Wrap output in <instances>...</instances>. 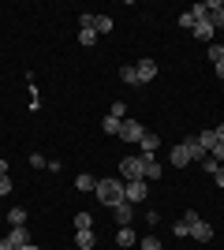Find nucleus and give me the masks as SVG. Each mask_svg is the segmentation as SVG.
I'll return each mask as SVG.
<instances>
[{"instance_id": "obj_1", "label": "nucleus", "mask_w": 224, "mask_h": 250, "mask_svg": "<svg viewBox=\"0 0 224 250\" xmlns=\"http://www.w3.org/2000/svg\"><path fill=\"white\" fill-rule=\"evenodd\" d=\"M97 202L108 209H116L120 202H123V179H97V187H94Z\"/></svg>"}, {"instance_id": "obj_2", "label": "nucleus", "mask_w": 224, "mask_h": 250, "mask_svg": "<svg viewBox=\"0 0 224 250\" xmlns=\"http://www.w3.org/2000/svg\"><path fill=\"white\" fill-rule=\"evenodd\" d=\"M120 179H123V183L142 179V161L139 157H120Z\"/></svg>"}, {"instance_id": "obj_3", "label": "nucleus", "mask_w": 224, "mask_h": 250, "mask_svg": "<svg viewBox=\"0 0 224 250\" xmlns=\"http://www.w3.org/2000/svg\"><path fill=\"white\" fill-rule=\"evenodd\" d=\"M146 179H131V183H123V202H131V206H139L142 198H146Z\"/></svg>"}, {"instance_id": "obj_4", "label": "nucleus", "mask_w": 224, "mask_h": 250, "mask_svg": "<svg viewBox=\"0 0 224 250\" xmlns=\"http://www.w3.org/2000/svg\"><path fill=\"white\" fill-rule=\"evenodd\" d=\"M139 161H142V179H161V172H164V168H161V161H157L153 153H142Z\"/></svg>"}, {"instance_id": "obj_5", "label": "nucleus", "mask_w": 224, "mask_h": 250, "mask_svg": "<svg viewBox=\"0 0 224 250\" xmlns=\"http://www.w3.org/2000/svg\"><path fill=\"white\" fill-rule=\"evenodd\" d=\"M142 131H146V127H142L139 120H123V124H120V138H123V142H139Z\"/></svg>"}, {"instance_id": "obj_6", "label": "nucleus", "mask_w": 224, "mask_h": 250, "mask_svg": "<svg viewBox=\"0 0 224 250\" xmlns=\"http://www.w3.org/2000/svg\"><path fill=\"white\" fill-rule=\"evenodd\" d=\"M135 71H139V83H153L157 79V60H139Z\"/></svg>"}, {"instance_id": "obj_7", "label": "nucleus", "mask_w": 224, "mask_h": 250, "mask_svg": "<svg viewBox=\"0 0 224 250\" xmlns=\"http://www.w3.org/2000/svg\"><path fill=\"white\" fill-rule=\"evenodd\" d=\"M191 34L198 38V42H213V38H217V30H213V22H209V19H198Z\"/></svg>"}, {"instance_id": "obj_8", "label": "nucleus", "mask_w": 224, "mask_h": 250, "mask_svg": "<svg viewBox=\"0 0 224 250\" xmlns=\"http://www.w3.org/2000/svg\"><path fill=\"white\" fill-rule=\"evenodd\" d=\"M112 213H116V224H120V228H127L131 220H135V206H131V202H120Z\"/></svg>"}, {"instance_id": "obj_9", "label": "nucleus", "mask_w": 224, "mask_h": 250, "mask_svg": "<svg viewBox=\"0 0 224 250\" xmlns=\"http://www.w3.org/2000/svg\"><path fill=\"white\" fill-rule=\"evenodd\" d=\"M8 243H11L15 250L26 247V243H30V231H26V224H19V228H11V231H8Z\"/></svg>"}, {"instance_id": "obj_10", "label": "nucleus", "mask_w": 224, "mask_h": 250, "mask_svg": "<svg viewBox=\"0 0 224 250\" xmlns=\"http://www.w3.org/2000/svg\"><path fill=\"white\" fill-rule=\"evenodd\" d=\"M75 247H79V250H94V247H97V235H94V228L75 231Z\"/></svg>"}, {"instance_id": "obj_11", "label": "nucleus", "mask_w": 224, "mask_h": 250, "mask_svg": "<svg viewBox=\"0 0 224 250\" xmlns=\"http://www.w3.org/2000/svg\"><path fill=\"white\" fill-rule=\"evenodd\" d=\"M191 239H198V243H209V239H213V228H209L205 220H194V224H191Z\"/></svg>"}, {"instance_id": "obj_12", "label": "nucleus", "mask_w": 224, "mask_h": 250, "mask_svg": "<svg viewBox=\"0 0 224 250\" xmlns=\"http://www.w3.org/2000/svg\"><path fill=\"white\" fill-rule=\"evenodd\" d=\"M187 165H191L187 146H183V142H180V146H172V168H187Z\"/></svg>"}, {"instance_id": "obj_13", "label": "nucleus", "mask_w": 224, "mask_h": 250, "mask_svg": "<svg viewBox=\"0 0 224 250\" xmlns=\"http://www.w3.org/2000/svg\"><path fill=\"white\" fill-rule=\"evenodd\" d=\"M139 146H142V153H157V146H161V138L153 135V131H142V138H139Z\"/></svg>"}, {"instance_id": "obj_14", "label": "nucleus", "mask_w": 224, "mask_h": 250, "mask_svg": "<svg viewBox=\"0 0 224 250\" xmlns=\"http://www.w3.org/2000/svg\"><path fill=\"white\" fill-rule=\"evenodd\" d=\"M94 30H97V38H101V34H112V15H97L94 11Z\"/></svg>"}, {"instance_id": "obj_15", "label": "nucleus", "mask_w": 224, "mask_h": 250, "mask_svg": "<svg viewBox=\"0 0 224 250\" xmlns=\"http://www.w3.org/2000/svg\"><path fill=\"white\" fill-rule=\"evenodd\" d=\"M135 243H139V239H135V228H131V224L116 231V247H135Z\"/></svg>"}, {"instance_id": "obj_16", "label": "nucleus", "mask_w": 224, "mask_h": 250, "mask_svg": "<svg viewBox=\"0 0 224 250\" xmlns=\"http://www.w3.org/2000/svg\"><path fill=\"white\" fill-rule=\"evenodd\" d=\"M97 187V179L90 176V172H79V176H75V190H94Z\"/></svg>"}, {"instance_id": "obj_17", "label": "nucleus", "mask_w": 224, "mask_h": 250, "mask_svg": "<svg viewBox=\"0 0 224 250\" xmlns=\"http://www.w3.org/2000/svg\"><path fill=\"white\" fill-rule=\"evenodd\" d=\"M120 124H123V120H116V116L108 112V116H105V124H101V131H105V135H120Z\"/></svg>"}, {"instance_id": "obj_18", "label": "nucleus", "mask_w": 224, "mask_h": 250, "mask_svg": "<svg viewBox=\"0 0 224 250\" xmlns=\"http://www.w3.org/2000/svg\"><path fill=\"white\" fill-rule=\"evenodd\" d=\"M8 224H11V228L26 224V209H8Z\"/></svg>"}, {"instance_id": "obj_19", "label": "nucleus", "mask_w": 224, "mask_h": 250, "mask_svg": "<svg viewBox=\"0 0 224 250\" xmlns=\"http://www.w3.org/2000/svg\"><path fill=\"white\" fill-rule=\"evenodd\" d=\"M198 146H202L205 153H209V149L217 146V135H213V131H202V135H198Z\"/></svg>"}, {"instance_id": "obj_20", "label": "nucleus", "mask_w": 224, "mask_h": 250, "mask_svg": "<svg viewBox=\"0 0 224 250\" xmlns=\"http://www.w3.org/2000/svg\"><path fill=\"white\" fill-rule=\"evenodd\" d=\"M82 228H94V217H90V213H79V217H75V231H82Z\"/></svg>"}, {"instance_id": "obj_21", "label": "nucleus", "mask_w": 224, "mask_h": 250, "mask_svg": "<svg viewBox=\"0 0 224 250\" xmlns=\"http://www.w3.org/2000/svg\"><path fill=\"white\" fill-rule=\"evenodd\" d=\"M120 79L127 86H139V71H135V67H120Z\"/></svg>"}, {"instance_id": "obj_22", "label": "nucleus", "mask_w": 224, "mask_h": 250, "mask_svg": "<svg viewBox=\"0 0 224 250\" xmlns=\"http://www.w3.org/2000/svg\"><path fill=\"white\" fill-rule=\"evenodd\" d=\"M209 60H213V63H221V60H224V42L209 45Z\"/></svg>"}, {"instance_id": "obj_23", "label": "nucleus", "mask_w": 224, "mask_h": 250, "mask_svg": "<svg viewBox=\"0 0 224 250\" xmlns=\"http://www.w3.org/2000/svg\"><path fill=\"white\" fill-rule=\"evenodd\" d=\"M209 22H213V30H224V0H221V11L209 15Z\"/></svg>"}, {"instance_id": "obj_24", "label": "nucleus", "mask_w": 224, "mask_h": 250, "mask_svg": "<svg viewBox=\"0 0 224 250\" xmlns=\"http://www.w3.org/2000/svg\"><path fill=\"white\" fill-rule=\"evenodd\" d=\"M139 250H161V239L157 235H146V239L139 243Z\"/></svg>"}, {"instance_id": "obj_25", "label": "nucleus", "mask_w": 224, "mask_h": 250, "mask_svg": "<svg viewBox=\"0 0 224 250\" xmlns=\"http://www.w3.org/2000/svg\"><path fill=\"white\" fill-rule=\"evenodd\" d=\"M79 42L82 45H97V30H79Z\"/></svg>"}, {"instance_id": "obj_26", "label": "nucleus", "mask_w": 224, "mask_h": 250, "mask_svg": "<svg viewBox=\"0 0 224 250\" xmlns=\"http://www.w3.org/2000/svg\"><path fill=\"white\" fill-rule=\"evenodd\" d=\"M172 235H180V239H183V235H191V224H183V220H176V224H172Z\"/></svg>"}, {"instance_id": "obj_27", "label": "nucleus", "mask_w": 224, "mask_h": 250, "mask_svg": "<svg viewBox=\"0 0 224 250\" xmlns=\"http://www.w3.org/2000/svg\"><path fill=\"white\" fill-rule=\"evenodd\" d=\"M112 116H116V120H127V104H123V101H112Z\"/></svg>"}, {"instance_id": "obj_28", "label": "nucleus", "mask_w": 224, "mask_h": 250, "mask_svg": "<svg viewBox=\"0 0 224 250\" xmlns=\"http://www.w3.org/2000/svg\"><path fill=\"white\" fill-rule=\"evenodd\" d=\"M180 26H183V30H194V15H191V11H183V15H180Z\"/></svg>"}, {"instance_id": "obj_29", "label": "nucleus", "mask_w": 224, "mask_h": 250, "mask_svg": "<svg viewBox=\"0 0 224 250\" xmlns=\"http://www.w3.org/2000/svg\"><path fill=\"white\" fill-rule=\"evenodd\" d=\"M209 157H213L217 165H221V161H224V142H217V146H213V149H209Z\"/></svg>"}, {"instance_id": "obj_30", "label": "nucleus", "mask_w": 224, "mask_h": 250, "mask_svg": "<svg viewBox=\"0 0 224 250\" xmlns=\"http://www.w3.org/2000/svg\"><path fill=\"white\" fill-rule=\"evenodd\" d=\"M217 168H221V165H217V161H213V157H205V161H202V172H209V176H213V172H217Z\"/></svg>"}, {"instance_id": "obj_31", "label": "nucleus", "mask_w": 224, "mask_h": 250, "mask_svg": "<svg viewBox=\"0 0 224 250\" xmlns=\"http://www.w3.org/2000/svg\"><path fill=\"white\" fill-rule=\"evenodd\" d=\"M30 165H34V168H49V161H45L41 153H30Z\"/></svg>"}, {"instance_id": "obj_32", "label": "nucleus", "mask_w": 224, "mask_h": 250, "mask_svg": "<svg viewBox=\"0 0 224 250\" xmlns=\"http://www.w3.org/2000/svg\"><path fill=\"white\" fill-rule=\"evenodd\" d=\"M0 194H11V179L8 176H0Z\"/></svg>"}, {"instance_id": "obj_33", "label": "nucleus", "mask_w": 224, "mask_h": 250, "mask_svg": "<svg viewBox=\"0 0 224 250\" xmlns=\"http://www.w3.org/2000/svg\"><path fill=\"white\" fill-rule=\"evenodd\" d=\"M213 183H217V187H224V165H221V168L213 172Z\"/></svg>"}, {"instance_id": "obj_34", "label": "nucleus", "mask_w": 224, "mask_h": 250, "mask_svg": "<svg viewBox=\"0 0 224 250\" xmlns=\"http://www.w3.org/2000/svg\"><path fill=\"white\" fill-rule=\"evenodd\" d=\"M213 71H217V79H224V60H221V63H213Z\"/></svg>"}, {"instance_id": "obj_35", "label": "nucleus", "mask_w": 224, "mask_h": 250, "mask_svg": "<svg viewBox=\"0 0 224 250\" xmlns=\"http://www.w3.org/2000/svg\"><path fill=\"white\" fill-rule=\"evenodd\" d=\"M213 135H217V142H224V124H221V127H217Z\"/></svg>"}, {"instance_id": "obj_36", "label": "nucleus", "mask_w": 224, "mask_h": 250, "mask_svg": "<svg viewBox=\"0 0 224 250\" xmlns=\"http://www.w3.org/2000/svg\"><path fill=\"white\" fill-rule=\"evenodd\" d=\"M0 176H8V161H0Z\"/></svg>"}, {"instance_id": "obj_37", "label": "nucleus", "mask_w": 224, "mask_h": 250, "mask_svg": "<svg viewBox=\"0 0 224 250\" xmlns=\"http://www.w3.org/2000/svg\"><path fill=\"white\" fill-rule=\"evenodd\" d=\"M22 250H38V247H34V243H26V247H22Z\"/></svg>"}]
</instances>
